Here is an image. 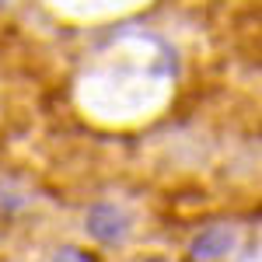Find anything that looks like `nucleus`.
Instances as JSON below:
<instances>
[{
	"instance_id": "1",
	"label": "nucleus",
	"mask_w": 262,
	"mask_h": 262,
	"mask_svg": "<svg viewBox=\"0 0 262 262\" xmlns=\"http://www.w3.org/2000/svg\"><path fill=\"white\" fill-rule=\"evenodd\" d=\"M227 245H231L227 234H210V238H203V242L196 245V255H203V259H206V255H221Z\"/></svg>"
}]
</instances>
